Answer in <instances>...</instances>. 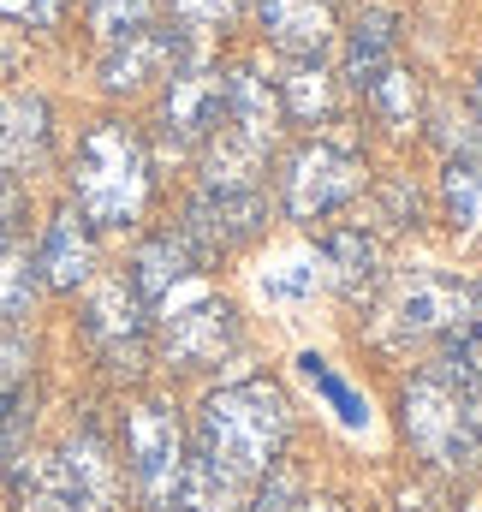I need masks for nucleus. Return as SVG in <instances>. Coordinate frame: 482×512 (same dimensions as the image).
<instances>
[{"mask_svg": "<svg viewBox=\"0 0 482 512\" xmlns=\"http://www.w3.org/2000/svg\"><path fill=\"white\" fill-rule=\"evenodd\" d=\"M399 423L411 447L435 465H477L482 459V346L465 334L447 340L435 364H423L399 393Z\"/></svg>", "mask_w": 482, "mask_h": 512, "instance_id": "nucleus-1", "label": "nucleus"}, {"mask_svg": "<svg viewBox=\"0 0 482 512\" xmlns=\"http://www.w3.org/2000/svg\"><path fill=\"white\" fill-rule=\"evenodd\" d=\"M286 435H292V405H286V393L274 382H262V376H250V382H233V387H221V393L203 399L191 465H203V471L221 477V483L256 489V477L280 459Z\"/></svg>", "mask_w": 482, "mask_h": 512, "instance_id": "nucleus-2", "label": "nucleus"}, {"mask_svg": "<svg viewBox=\"0 0 482 512\" xmlns=\"http://www.w3.org/2000/svg\"><path fill=\"white\" fill-rule=\"evenodd\" d=\"M72 197L90 227H137L149 209V149L125 120H96L72 149Z\"/></svg>", "mask_w": 482, "mask_h": 512, "instance_id": "nucleus-3", "label": "nucleus"}, {"mask_svg": "<svg viewBox=\"0 0 482 512\" xmlns=\"http://www.w3.org/2000/svg\"><path fill=\"white\" fill-rule=\"evenodd\" d=\"M149 328L161 334V358H167L173 370H185V376L227 364V358L244 346L239 310H233L221 292H209V286H197V292H185L179 304L155 310Z\"/></svg>", "mask_w": 482, "mask_h": 512, "instance_id": "nucleus-4", "label": "nucleus"}, {"mask_svg": "<svg viewBox=\"0 0 482 512\" xmlns=\"http://www.w3.org/2000/svg\"><path fill=\"white\" fill-rule=\"evenodd\" d=\"M125 453H131V489L149 512H173L179 483H185V429L173 399L149 393L125 411Z\"/></svg>", "mask_w": 482, "mask_h": 512, "instance_id": "nucleus-5", "label": "nucleus"}, {"mask_svg": "<svg viewBox=\"0 0 482 512\" xmlns=\"http://www.w3.org/2000/svg\"><path fill=\"white\" fill-rule=\"evenodd\" d=\"M369 185L363 155L340 149V143H310L286 161V215L292 221H328L340 215L352 197Z\"/></svg>", "mask_w": 482, "mask_h": 512, "instance_id": "nucleus-6", "label": "nucleus"}, {"mask_svg": "<svg viewBox=\"0 0 482 512\" xmlns=\"http://www.w3.org/2000/svg\"><path fill=\"white\" fill-rule=\"evenodd\" d=\"M393 340H453L471 328V286L435 268H411L387 304Z\"/></svg>", "mask_w": 482, "mask_h": 512, "instance_id": "nucleus-7", "label": "nucleus"}, {"mask_svg": "<svg viewBox=\"0 0 482 512\" xmlns=\"http://www.w3.org/2000/svg\"><path fill=\"white\" fill-rule=\"evenodd\" d=\"M84 340L108 370H137L149 346V310L131 286V274H108L84 292Z\"/></svg>", "mask_w": 482, "mask_h": 512, "instance_id": "nucleus-8", "label": "nucleus"}, {"mask_svg": "<svg viewBox=\"0 0 482 512\" xmlns=\"http://www.w3.org/2000/svg\"><path fill=\"white\" fill-rule=\"evenodd\" d=\"M262 233H268V203H262L256 185H239V191L203 185L197 203H191V215H185V239H191V251L203 256V262L244 251Z\"/></svg>", "mask_w": 482, "mask_h": 512, "instance_id": "nucleus-9", "label": "nucleus"}, {"mask_svg": "<svg viewBox=\"0 0 482 512\" xmlns=\"http://www.w3.org/2000/svg\"><path fill=\"white\" fill-rule=\"evenodd\" d=\"M60 459V477H66V501L72 512H125V489H120V465H114V447L102 441V429H72L66 447L54 453Z\"/></svg>", "mask_w": 482, "mask_h": 512, "instance_id": "nucleus-10", "label": "nucleus"}, {"mask_svg": "<svg viewBox=\"0 0 482 512\" xmlns=\"http://www.w3.org/2000/svg\"><path fill=\"white\" fill-rule=\"evenodd\" d=\"M221 120V72L215 66H179L161 96V143L167 149H203Z\"/></svg>", "mask_w": 482, "mask_h": 512, "instance_id": "nucleus-11", "label": "nucleus"}, {"mask_svg": "<svg viewBox=\"0 0 482 512\" xmlns=\"http://www.w3.org/2000/svg\"><path fill=\"white\" fill-rule=\"evenodd\" d=\"M203 268H209V262L191 251L185 233H155V239H143V251L131 262V286H137L143 310L155 316V310L179 304L185 292H197V286H203Z\"/></svg>", "mask_w": 482, "mask_h": 512, "instance_id": "nucleus-12", "label": "nucleus"}, {"mask_svg": "<svg viewBox=\"0 0 482 512\" xmlns=\"http://www.w3.org/2000/svg\"><path fill=\"white\" fill-rule=\"evenodd\" d=\"M90 268H96V227L78 209L48 215L42 245H36V280L54 286V292H78L90 280Z\"/></svg>", "mask_w": 482, "mask_h": 512, "instance_id": "nucleus-13", "label": "nucleus"}, {"mask_svg": "<svg viewBox=\"0 0 482 512\" xmlns=\"http://www.w3.org/2000/svg\"><path fill=\"white\" fill-rule=\"evenodd\" d=\"M256 24L262 36L292 54V60H322V48L334 42L340 18H334V0H256Z\"/></svg>", "mask_w": 482, "mask_h": 512, "instance_id": "nucleus-14", "label": "nucleus"}, {"mask_svg": "<svg viewBox=\"0 0 482 512\" xmlns=\"http://www.w3.org/2000/svg\"><path fill=\"white\" fill-rule=\"evenodd\" d=\"M48 102L30 90H0V179L48 161Z\"/></svg>", "mask_w": 482, "mask_h": 512, "instance_id": "nucleus-15", "label": "nucleus"}, {"mask_svg": "<svg viewBox=\"0 0 482 512\" xmlns=\"http://www.w3.org/2000/svg\"><path fill=\"white\" fill-rule=\"evenodd\" d=\"M322 262H328V280L340 286L346 304H369L381 292V245L363 233V227H346V233H328L322 245Z\"/></svg>", "mask_w": 482, "mask_h": 512, "instance_id": "nucleus-16", "label": "nucleus"}, {"mask_svg": "<svg viewBox=\"0 0 482 512\" xmlns=\"http://www.w3.org/2000/svg\"><path fill=\"white\" fill-rule=\"evenodd\" d=\"M6 483H12V512H72L54 453H18L6 465Z\"/></svg>", "mask_w": 482, "mask_h": 512, "instance_id": "nucleus-17", "label": "nucleus"}, {"mask_svg": "<svg viewBox=\"0 0 482 512\" xmlns=\"http://www.w3.org/2000/svg\"><path fill=\"white\" fill-rule=\"evenodd\" d=\"M363 102H369V114L387 131H417V120H423V90H417V72H411L405 60L381 66V72L363 84Z\"/></svg>", "mask_w": 482, "mask_h": 512, "instance_id": "nucleus-18", "label": "nucleus"}, {"mask_svg": "<svg viewBox=\"0 0 482 512\" xmlns=\"http://www.w3.org/2000/svg\"><path fill=\"white\" fill-rule=\"evenodd\" d=\"M322 286H328V262L316 251H286L256 274V292H262L268 304H310Z\"/></svg>", "mask_w": 482, "mask_h": 512, "instance_id": "nucleus-19", "label": "nucleus"}, {"mask_svg": "<svg viewBox=\"0 0 482 512\" xmlns=\"http://www.w3.org/2000/svg\"><path fill=\"white\" fill-rule=\"evenodd\" d=\"M280 114H292V120H328L334 114V78L322 72V60H292L286 66Z\"/></svg>", "mask_w": 482, "mask_h": 512, "instance_id": "nucleus-20", "label": "nucleus"}, {"mask_svg": "<svg viewBox=\"0 0 482 512\" xmlns=\"http://www.w3.org/2000/svg\"><path fill=\"white\" fill-rule=\"evenodd\" d=\"M399 60V30H393V18L387 12H363L358 30H352V48H346V72H352V84H369L381 66H393Z\"/></svg>", "mask_w": 482, "mask_h": 512, "instance_id": "nucleus-21", "label": "nucleus"}, {"mask_svg": "<svg viewBox=\"0 0 482 512\" xmlns=\"http://www.w3.org/2000/svg\"><path fill=\"white\" fill-rule=\"evenodd\" d=\"M298 376H304V382L328 399V411H334L346 429H369V405H363V393H352V382H346V376H340L328 358L304 352V358H298Z\"/></svg>", "mask_w": 482, "mask_h": 512, "instance_id": "nucleus-22", "label": "nucleus"}, {"mask_svg": "<svg viewBox=\"0 0 482 512\" xmlns=\"http://www.w3.org/2000/svg\"><path fill=\"white\" fill-rule=\"evenodd\" d=\"M441 203H447V221L459 233H482V161H447Z\"/></svg>", "mask_w": 482, "mask_h": 512, "instance_id": "nucleus-23", "label": "nucleus"}, {"mask_svg": "<svg viewBox=\"0 0 482 512\" xmlns=\"http://www.w3.org/2000/svg\"><path fill=\"white\" fill-rule=\"evenodd\" d=\"M167 12H173V30H185L191 42H215V36H227L233 24H239L244 0H167Z\"/></svg>", "mask_w": 482, "mask_h": 512, "instance_id": "nucleus-24", "label": "nucleus"}, {"mask_svg": "<svg viewBox=\"0 0 482 512\" xmlns=\"http://www.w3.org/2000/svg\"><path fill=\"white\" fill-rule=\"evenodd\" d=\"M244 501H250V489L221 483V477H209L203 465H191V459H185V483H179L173 512H244Z\"/></svg>", "mask_w": 482, "mask_h": 512, "instance_id": "nucleus-25", "label": "nucleus"}, {"mask_svg": "<svg viewBox=\"0 0 482 512\" xmlns=\"http://www.w3.org/2000/svg\"><path fill=\"white\" fill-rule=\"evenodd\" d=\"M84 6H90V30H96L102 48L155 24V0H84Z\"/></svg>", "mask_w": 482, "mask_h": 512, "instance_id": "nucleus-26", "label": "nucleus"}, {"mask_svg": "<svg viewBox=\"0 0 482 512\" xmlns=\"http://www.w3.org/2000/svg\"><path fill=\"white\" fill-rule=\"evenodd\" d=\"M36 262L18 251V245H0V322H18L30 304H36Z\"/></svg>", "mask_w": 482, "mask_h": 512, "instance_id": "nucleus-27", "label": "nucleus"}, {"mask_svg": "<svg viewBox=\"0 0 482 512\" xmlns=\"http://www.w3.org/2000/svg\"><path fill=\"white\" fill-rule=\"evenodd\" d=\"M30 423H36V393H30V382L0 393V465H12L18 453H30Z\"/></svg>", "mask_w": 482, "mask_h": 512, "instance_id": "nucleus-28", "label": "nucleus"}, {"mask_svg": "<svg viewBox=\"0 0 482 512\" xmlns=\"http://www.w3.org/2000/svg\"><path fill=\"white\" fill-rule=\"evenodd\" d=\"M292 507H298V471L274 459V465L256 477V495L244 501V512H292Z\"/></svg>", "mask_w": 482, "mask_h": 512, "instance_id": "nucleus-29", "label": "nucleus"}, {"mask_svg": "<svg viewBox=\"0 0 482 512\" xmlns=\"http://www.w3.org/2000/svg\"><path fill=\"white\" fill-rule=\"evenodd\" d=\"M30 370H36V340H24V334H0V393L24 387L30 382Z\"/></svg>", "mask_w": 482, "mask_h": 512, "instance_id": "nucleus-30", "label": "nucleus"}, {"mask_svg": "<svg viewBox=\"0 0 482 512\" xmlns=\"http://www.w3.org/2000/svg\"><path fill=\"white\" fill-rule=\"evenodd\" d=\"M66 12V0H0V18L24 24V30H54Z\"/></svg>", "mask_w": 482, "mask_h": 512, "instance_id": "nucleus-31", "label": "nucleus"}, {"mask_svg": "<svg viewBox=\"0 0 482 512\" xmlns=\"http://www.w3.org/2000/svg\"><path fill=\"white\" fill-rule=\"evenodd\" d=\"M18 227H24V191L12 179H0V245H12Z\"/></svg>", "mask_w": 482, "mask_h": 512, "instance_id": "nucleus-32", "label": "nucleus"}, {"mask_svg": "<svg viewBox=\"0 0 482 512\" xmlns=\"http://www.w3.org/2000/svg\"><path fill=\"white\" fill-rule=\"evenodd\" d=\"M471 340L482 346V286H471Z\"/></svg>", "mask_w": 482, "mask_h": 512, "instance_id": "nucleus-33", "label": "nucleus"}, {"mask_svg": "<svg viewBox=\"0 0 482 512\" xmlns=\"http://www.w3.org/2000/svg\"><path fill=\"white\" fill-rule=\"evenodd\" d=\"M292 512H346V507H340V501H298Z\"/></svg>", "mask_w": 482, "mask_h": 512, "instance_id": "nucleus-34", "label": "nucleus"}, {"mask_svg": "<svg viewBox=\"0 0 482 512\" xmlns=\"http://www.w3.org/2000/svg\"><path fill=\"white\" fill-rule=\"evenodd\" d=\"M471 102H477V114H482V72H477V84H471Z\"/></svg>", "mask_w": 482, "mask_h": 512, "instance_id": "nucleus-35", "label": "nucleus"}, {"mask_svg": "<svg viewBox=\"0 0 482 512\" xmlns=\"http://www.w3.org/2000/svg\"><path fill=\"white\" fill-rule=\"evenodd\" d=\"M465 512H482V495H471V501H465Z\"/></svg>", "mask_w": 482, "mask_h": 512, "instance_id": "nucleus-36", "label": "nucleus"}]
</instances>
